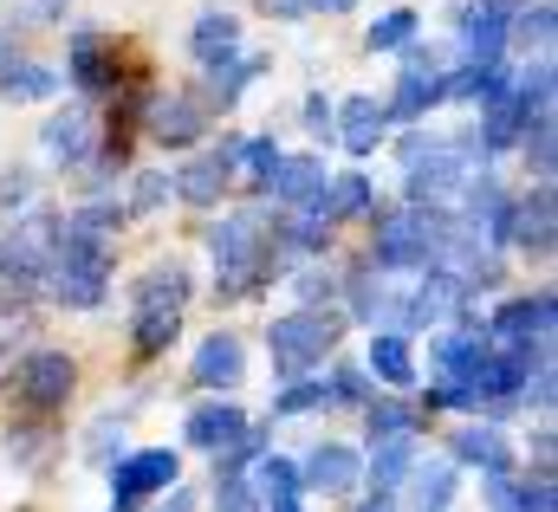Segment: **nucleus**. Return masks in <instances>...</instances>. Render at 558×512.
Instances as JSON below:
<instances>
[{
	"instance_id": "nucleus-38",
	"label": "nucleus",
	"mask_w": 558,
	"mask_h": 512,
	"mask_svg": "<svg viewBox=\"0 0 558 512\" xmlns=\"http://www.w3.org/2000/svg\"><path fill=\"white\" fill-rule=\"evenodd\" d=\"M507 39L546 46V39H553V0H539V7H520V13H513V26H507Z\"/></svg>"
},
{
	"instance_id": "nucleus-26",
	"label": "nucleus",
	"mask_w": 558,
	"mask_h": 512,
	"mask_svg": "<svg viewBox=\"0 0 558 512\" xmlns=\"http://www.w3.org/2000/svg\"><path fill=\"white\" fill-rule=\"evenodd\" d=\"M487 357V338L481 331H441L435 338V370H441V383H468V370Z\"/></svg>"
},
{
	"instance_id": "nucleus-5",
	"label": "nucleus",
	"mask_w": 558,
	"mask_h": 512,
	"mask_svg": "<svg viewBox=\"0 0 558 512\" xmlns=\"http://www.w3.org/2000/svg\"><path fill=\"white\" fill-rule=\"evenodd\" d=\"M52 254H59V221H52V215H33V221H20V228L0 241V285H13V292H33V285H46Z\"/></svg>"
},
{
	"instance_id": "nucleus-17",
	"label": "nucleus",
	"mask_w": 558,
	"mask_h": 512,
	"mask_svg": "<svg viewBox=\"0 0 558 512\" xmlns=\"http://www.w3.org/2000/svg\"><path fill=\"white\" fill-rule=\"evenodd\" d=\"M241 370H247V351H241V338H234V331L202 338V351H195V383H202V389H234V383H241Z\"/></svg>"
},
{
	"instance_id": "nucleus-28",
	"label": "nucleus",
	"mask_w": 558,
	"mask_h": 512,
	"mask_svg": "<svg viewBox=\"0 0 558 512\" xmlns=\"http://www.w3.org/2000/svg\"><path fill=\"white\" fill-rule=\"evenodd\" d=\"M507 92H513L507 65H461L454 78H441V98H481V105H494Z\"/></svg>"
},
{
	"instance_id": "nucleus-19",
	"label": "nucleus",
	"mask_w": 558,
	"mask_h": 512,
	"mask_svg": "<svg viewBox=\"0 0 558 512\" xmlns=\"http://www.w3.org/2000/svg\"><path fill=\"white\" fill-rule=\"evenodd\" d=\"M39 143H46V156H52V162H85V156H92V143H98V130H92V111L65 105L52 124L39 130Z\"/></svg>"
},
{
	"instance_id": "nucleus-21",
	"label": "nucleus",
	"mask_w": 558,
	"mask_h": 512,
	"mask_svg": "<svg viewBox=\"0 0 558 512\" xmlns=\"http://www.w3.org/2000/svg\"><path fill=\"white\" fill-rule=\"evenodd\" d=\"M72 85H85V92H105V85H118L111 46H105V33H92V26H78V33H72Z\"/></svg>"
},
{
	"instance_id": "nucleus-31",
	"label": "nucleus",
	"mask_w": 558,
	"mask_h": 512,
	"mask_svg": "<svg viewBox=\"0 0 558 512\" xmlns=\"http://www.w3.org/2000/svg\"><path fill=\"white\" fill-rule=\"evenodd\" d=\"M254 500L267 507H299V467L286 454H260L254 461Z\"/></svg>"
},
{
	"instance_id": "nucleus-43",
	"label": "nucleus",
	"mask_w": 558,
	"mask_h": 512,
	"mask_svg": "<svg viewBox=\"0 0 558 512\" xmlns=\"http://www.w3.org/2000/svg\"><path fill=\"white\" fill-rule=\"evenodd\" d=\"M325 395H331V402H364V395H371V389H364V370H338Z\"/></svg>"
},
{
	"instance_id": "nucleus-40",
	"label": "nucleus",
	"mask_w": 558,
	"mask_h": 512,
	"mask_svg": "<svg viewBox=\"0 0 558 512\" xmlns=\"http://www.w3.org/2000/svg\"><path fill=\"white\" fill-rule=\"evenodd\" d=\"M526 130H533V136H526V156H533V169H539V188H546V182H553V111H539Z\"/></svg>"
},
{
	"instance_id": "nucleus-34",
	"label": "nucleus",
	"mask_w": 558,
	"mask_h": 512,
	"mask_svg": "<svg viewBox=\"0 0 558 512\" xmlns=\"http://www.w3.org/2000/svg\"><path fill=\"white\" fill-rule=\"evenodd\" d=\"M410 474H416V507L422 512H448V500H454V467L435 461V467H410Z\"/></svg>"
},
{
	"instance_id": "nucleus-25",
	"label": "nucleus",
	"mask_w": 558,
	"mask_h": 512,
	"mask_svg": "<svg viewBox=\"0 0 558 512\" xmlns=\"http://www.w3.org/2000/svg\"><path fill=\"white\" fill-rule=\"evenodd\" d=\"M454 461H468V467H481V474H507L513 467V448H507V435L500 428H461L454 435Z\"/></svg>"
},
{
	"instance_id": "nucleus-44",
	"label": "nucleus",
	"mask_w": 558,
	"mask_h": 512,
	"mask_svg": "<svg viewBox=\"0 0 558 512\" xmlns=\"http://www.w3.org/2000/svg\"><path fill=\"white\" fill-rule=\"evenodd\" d=\"M318 292H331V272L305 266V272H299V298H318Z\"/></svg>"
},
{
	"instance_id": "nucleus-12",
	"label": "nucleus",
	"mask_w": 558,
	"mask_h": 512,
	"mask_svg": "<svg viewBox=\"0 0 558 512\" xmlns=\"http://www.w3.org/2000/svg\"><path fill=\"white\" fill-rule=\"evenodd\" d=\"M234 156H241V136H228L215 156H195L182 175H169V188H175L182 202H195V208H215V202H221V188H228V169H234Z\"/></svg>"
},
{
	"instance_id": "nucleus-2",
	"label": "nucleus",
	"mask_w": 558,
	"mask_h": 512,
	"mask_svg": "<svg viewBox=\"0 0 558 512\" xmlns=\"http://www.w3.org/2000/svg\"><path fill=\"white\" fill-rule=\"evenodd\" d=\"M208 247H215V272H221V292H228V298L254 292L260 272H267V259H274V241L260 234V215H228V221L208 234Z\"/></svg>"
},
{
	"instance_id": "nucleus-33",
	"label": "nucleus",
	"mask_w": 558,
	"mask_h": 512,
	"mask_svg": "<svg viewBox=\"0 0 558 512\" xmlns=\"http://www.w3.org/2000/svg\"><path fill=\"white\" fill-rule=\"evenodd\" d=\"M260 72H267V59H260V52H241V59H228V65H215V85H208V105H221V111H228V105H234V98H241V92H247V85H254Z\"/></svg>"
},
{
	"instance_id": "nucleus-30",
	"label": "nucleus",
	"mask_w": 558,
	"mask_h": 512,
	"mask_svg": "<svg viewBox=\"0 0 558 512\" xmlns=\"http://www.w3.org/2000/svg\"><path fill=\"white\" fill-rule=\"evenodd\" d=\"M195 130H202V105H195V98H156V105H149V136H162V143H195Z\"/></svg>"
},
{
	"instance_id": "nucleus-9",
	"label": "nucleus",
	"mask_w": 558,
	"mask_h": 512,
	"mask_svg": "<svg viewBox=\"0 0 558 512\" xmlns=\"http://www.w3.org/2000/svg\"><path fill=\"white\" fill-rule=\"evenodd\" d=\"M72 383H78V370H72L65 351H33V357L20 364V377H13V389H20L26 409H59V402L72 395Z\"/></svg>"
},
{
	"instance_id": "nucleus-35",
	"label": "nucleus",
	"mask_w": 558,
	"mask_h": 512,
	"mask_svg": "<svg viewBox=\"0 0 558 512\" xmlns=\"http://www.w3.org/2000/svg\"><path fill=\"white\" fill-rule=\"evenodd\" d=\"M416 26H422L416 13H410V7H397V13H384V20L364 33V46H371V52H397V46H410V39H416Z\"/></svg>"
},
{
	"instance_id": "nucleus-7",
	"label": "nucleus",
	"mask_w": 558,
	"mask_h": 512,
	"mask_svg": "<svg viewBox=\"0 0 558 512\" xmlns=\"http://www.w3.org/2000/svg\"><path fill=\"white\" fill-rule=\"evenodd\" d=\"M118 208L111 202H92V208H78L65 228H59V254L65 259H98V266H111V254H118Z\"/></svg>"
},
{
	"instance_id": "nucleus-15",
	"label": "nucleus",
	"mask_w": 558,
	"mask_h": 512,
	"mask_svg": "<svg viewBox=\"0 0 558 512\" xmlns=\"http://www.w3.org/2000/svg\"><path fill=\"white\" fill-rule=\"evenodd\" d=\"M325 182H331V175H325V162H318V156H279V169H274V182H267V188H274L286 208H305V215H312V202L325 195Z\"/></svg>"
},
{
	"instance_id": "nucleus-14",
	"label": "nucleus",
	"mask_w": 558,
	"mask_h": 512,
	"mask_svg": "<svg viewBox=\"0 0 558 512\" xmlns=\"http://www.w3.org/2000/svg\"><path fill=\"white\" fill-rule=\"evenodd\" d=\"M357 474H364V461H357L351 448L318 441V448L305 454V467H299V487H312V493H351V487H357Z\"/></svg>"
},
{
	"instance_id": "nucleus-32",
	"label": "nucleus",
	"mask_w": 558,
	"mask_h": 512,
	"mask_svg": "<svg viewBox=\"0 0 558 512\" xmlns=\"http://www.w3.org/2000/svg\"><path fill=\"white\" fill-rule=\"evenodd\" d=\"M410 467H416V435H403V441H377V454H371V480H377V493H397V487L410 480Z\"/></svg>"
},
{
	"instance_id": "nucleus-42",
	"label": "nucleus",
	"mask_w": 558,
	"mask_h": 512,
	"mask_svg": "<svg viewBox=\"0 0 558 512\" xmlns=\"http://www.w3.org/2000/svg\"><path fill=\"white\" fill-rule=\"evenodd\" d=\"M169 202V175H137V195H131V208L137 215H156Z\"/></svg>"
},
{
	"instance_id": "nucleus-11",
	"label": "nucleus",
	"mask_w": 558,
	"mask_h": 512,
	"mask_svg": "<svg viewBox=\"0 0 558 512\" xmlns=\"http://www.w3.org/2000/svg\"><path fill=\"white\" fill-rule=\"evenodd\" d=\"M46 285H52V298H59V305H72V312H92V305H105L111 266H98V259H65V254H52V272H46Z\"/></svg>"
},
{
	"instance_id": "nucleus-8",
	"label": "nucleus",
	"mask_w": 558,
	"mask_h": 512,
	"mask_svg": "<svg viewBox=\"0 0 558 512\" xmlns=\"http://www.w3.org/2000/svg\"><path fill=\"white\" fill-rule=\"evenodd\" d=\"M513 13H520V0H461V46L474 52V65H500Z\"/></svg>"
},
{
	"instance_id": "nucleus-48",
	"label": "nucleus",
	"mask_w": 558,
	"mask_h": 512,
	"mask_svg": "<svg viewBox=\"0 0 558 512\" xmlns=\"http://www.w3.org/2000/svg\"><path fill=\"white\" fill-rule=\"evenodd\" d=\"M267 7H274V13H286V20H292V13H305V0H267Z\"/></svg>"
},
{
	"instance_id": "nucleus-45",
	"label": "nucleus",
	"mask_w": 558,
	"mask_h": 512,
	"mask_svg": "<svg viewBox=\"0 0 558 512\" xmlns=\"http://www.w3.org/2000/svg\"><path fill=\"white\" fill-rule=\"evenodd\" d=\"M331 111H338V105H325V98H305V124L318 130V136L331 130Z\"/></svg>"
},
{
	"instance_id": "nucleus-47",
	"label": "nucleus",
	"mask_w": 558,
	"mask_h": 512,
	"mask_svg": "<svg viewBox=\"0 0 558 512\" xmlns=\"http://www.w3.org/2000/svg\"><path fill=\"white\" fill-rule=\"evenodd\" d=\"M305 7H312V13H344L351 0H305Z\"/></svg>"
},
{
	"instance_id": "nucleus-20",
	"label": "nucleus",
	"mask_w": 558,
	"mask_h": 512,
	"mask_svg": "<svg viewBox=\"0 0 558 512\" xmlns=\"http://www.w3.org/2000/svg\"><path fill=\"white\" fill-rule=\"evenodd\" d=\"M59 72L52 65H39V59H0V98H13V105H39V98H59Z\"/></svg>"
},
{
	"instance_id": "nucleus-49",
	"label": "nucleus",
	"mask_w": 558,
	"mask_h": 512,
	"mask_svg": "<svg viewBox=\"0 0 558 512\" xmlns=\"http://www.w3.org/2000/svg\"><path fill=\"white\" fill-rule=\"evenodd\" d=\"M162 512H189V493H175V500H169Z\"/></svg>"
},
{
	"instance_id": "nucleus-36",
	"label": "nucleus",
	"mask_w": 558,
	"mask_h": 512,
	"mask_svg": "<svg viewBox=\"0 0 558 512\" xmlns=\"http://www.w3.org/2000/svg\"><path fill=\"white\" fill-rule=\"evenodd\" d=\"M241 182L247 188H267L274 182V169H279V149H274V136H254V143H241Z\"/></svg>"
},
{
	"instance_id": "nucleus-27",
	"label": "nucleus",
	"mask_w": 558,
	"mask_h": 512,
	"mask_svg": "<svg viewBox=\"0 0 558 512\" xmlns=\"http://www.w3.org/2000/svg\"><path fill=\"white\" fill-rule=\"evenodd\" d=\"M371 370L390 389H410L416 383V351H410V338H403V331H377V338H371Z\"/></svg>"
},
{
	"instance_id": "nucleus-4",
	"label": "nucleus",
	"mask_w": 558,
	"mask_h": 512,
	"mask_svg": "<svg viewBox=\"0 0 558 512\" xmlns=\"http://www.w3.org/2000/svg\"><path fill=\"white\" fill-rule=\"evenodd\" d=\"M331 344H338V318L331 312H286V318H274V331H267V351H274L279 377L312 370Z\"/></svg>"
},
{
	"instance_id": "nucleus-3",
	"label": "nucleus",
	"mask_w": 558,
	"mask_h": 512,
	"mask_svg": "<svg viewBox=\"0 0 558 512\" xmlns=\"http://www.w3.org/2000/svg\"><path fill=\"white\" fill-rule=\"evenodd\" d=\"M182 305H189V272L169 259V266H149L137 285V351H162L182 325Z\"/></svg>"
},
{
	"instance_id": "nucleus-39",
	"label": "nucleus",
	"mask_w": 558,
	"mask_h": 512,
	"mask_svg": "<svg viewBox=\"0 0 558 512\" xmlns=\"http://www.w3.org/2000/svg\"><path fill=\"white\" fill-rule=\"evenodd\" d=\"M331 395H325V383H312V377H299V383H286L274 395V415H305V409H325Z\"/></svg>"
},
{
	"instance_id": "nucleus-23",
	"label": "nucleus",
	"mask_w": 558,
	"mask_h": 512,
	"mask_svg": "<svg viewBox=\"0 0 558 512\" xmlns=\"http://www.w3.org/2000/svg\"><path fill=\"white\" fill-rule=\"evenodd\" d=\"M507 241H520V247H533V254H553V188H533L526 202H513Z\"/></svg>"
},
{
	"instance_id": "nucleus-46",
	"label": "nucleus",
	"mask_w": 558,
	"mask_h": 512,
	"mask_svg": "<svg viewBox=\"0 0 558 512\" xmlns=\"http://www.w3.org/2000/svg\"><path fill=\"white\" fill-rule=\"evenodd\" d=\"M357 512H397V500H390V493H377V500H364Z\"/></svg>"
},
{
	"instance_id": "nucleus-1",
	"label": "nucleus",
	"mask_w": 558,
	"mask_h": 512,
	"mask_svg": "<svg viewBox=\"0 0 558 512\" xmlns=\"http://www.w3.org/2000/svg\"><path fill=\"white\" fill-rule=\"evenodd\" d=\"M448 234H454V221L435 208H390V215H377V266H390V272L435 266Z\"/></svg>"
},
{
	"instance_id": "nucleus-22",
	"label": "nucleus",
	"mask_w": 558,
	"mask_h": 512,
	"mask_svg": "<svg viewBox=\"0 0 558 512\" xmlns=\"http://www.w3.org/2000/svg\"><path fill=\"white\" fill-rule=\"evenodd\" d=\"M189 52H195L202 65H228V59L241 52V20H234V13H202L195 33H189Z\"/></svg>"
},
{
	"instance_id": "nucleus-16",
	"label": "nucleus",
	"mask_w": 558,
	"mask_h": 512,
	"mask_svg": "<svg viewBox=\"0 0 558 512\" xmlns=\"http://www.w3.org/2000/svg\"><path fill=\"white\" fill-rule=\"evenodd\" d=\"M428 105H441V72L428 52H410V72L397 78V98L384 105V118H422Z\"/></svg>"
},
{
	"instance_id": "nucleus-10",
	"label": "nucleus",
	"mask_w": 558,
	"mask_h": 512,
	"mask_svg": "<svg viewBox=\"0 0 558 512\" xmlns=\"http://www.w3.org/2000/svg\"><path fill=\"white\" fill-rule=\"evenodd\" d=\"M494 338H500L507 351L533 357V338H539V344L553 338V292H533V298H507V305L494 312Z\"/></svg>"
},
{
	"instance_id": "nucleus-41",
	"label": "nucleus",
	"mask_w": 558,
	"mask_h": 512,
	"mask_svg": "<svg viewBox=\"0 0 558 512\" xmlns=\"http://www.w3.org/2000/svg\"><path fill=\"white\" fill-rule=\"evenodd\" d=\"M215 512H260V500L241 474H228V480H215Z\"/></svg>"
},
{
	"instance_id": "nucleus-6",
	"label": "nucleus",
	"mask_w": 558,
	"mask_h": 512,
	"mask_svg": "<svg viewBox=\"0 0 558 512\" xmlns=\"http://www.w3.org/2000/svg\"><path fill=\"white\" fill-rule=\"evenodd\" d=\"M175 474H182V461H175L169 448H143V454H124V461L111 467V512H137L149 493L175 487Z\"/></svg>"
},
{
	"instance_id": "nucleus-29",
	"label": "nucleus",
	"mask_w": 558,
	"mask_h": 512,
	"mask_svg": "<svg viewBox=\"0 0 558 512\" xmlns=\"http://www.w3.org/2000/svg\"><path fill=\"white\" fill-rule=\"evenodd\" d=\"M357 208H371V182H364V175H331L325 195L312 202V221L325 228V221H344V215H357Z\"/></svg>"
},
{
	"instance_id": "nucleus-18",
	"label": "nucleus",
	"mask_w": 558,
	"mask_h": 512,
	"mask_svg": "<svg viewBox=\"0 0 558 512\" xmlns=\"http://www.w3.org/2000/svg\"><path fill=\"white\" fill-rule=\"evenodd\" d=\"M331 124H338V143H344L351 156H371V149L384 143V124H390V118H384L377 98H344V105L331 111Z\"/></svg>"
},
{
	"instance_id": "nucleus-37",
	"label": "nucleus",
	"mask_w": 558,
	"mask_h": 512,
	"mask_svg": "<svg viewBox=\"0 0 558 512\" xmlns=\"http://www.w3.org/2000/svg\"><path fill=\"white\" fill-rule=\"evenodd\" d=\"M416 435V409L410 402H371V441H403Z\"/></svg>"
},
{
	"instance_id": "nucleus-24",
	"label": "nucleus",
	"mask_w": 558,
	"mask_h": 512,
	"mask_svg": "<svg viewBox=\"0 0 558 512\" xmlns=\"http://www.w3.org/2000/svg\"><path fill=\"white\" fill-rule=\"evenodd\" d=\"M487 507L494 512H553V480H513V474H487Z\"/></svg>"
},
{
	"instance_id": "nucleus-13",
	"label": "nucleus",
	"mask_w": 558,
	"mask_h": 512,
	"mask_svg": "<svg viewBox=\"0 0 558 512\" xmlns=\"http://www.w3.org/2000/svg\"><path fill=\"white\" fill-rule=\"evenodd\" d=\"M241 435H247V415H241L234 402H202V409L182 422V441L202 448V454H228Z\"/></svg>"
}]
</instances>
